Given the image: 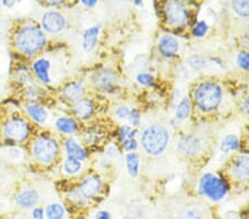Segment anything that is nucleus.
Masks as SVG:
<instances>
[{"label":"nucleus","instance_id":"11","mask_svg":"<svg viewBox=\"0 0 249 219\" xmlns=\"http://www.w3.org/2000/svg\"><path fill=\"white\" fill-rule=\"evenodd\" d=\"M200 149H202L200 141L195 136H186L180 139L178 143V150L187 156H193V155L197 154Z\"/></svg>","mask_w":249,"mask_h":219},{"label":"nucleus","instance_id":"25","mask_svg":"<svg viewBox=\"0 0 249 219\" xmlns=\"http://www.w3.org/2000/svg\"><path fill=\"white\" fill-rule=\"evenodd\" d=\"M231 7L237 15L240 17H249V1L248 0H239V1H232Z\"/></svg>","mask_w":249,"mask_h":219},{"label":"nucleus","instance_id":"8","mask_svg":"<svg viewBox=\"0 0 249 219\" xmlns=\"http://www.w3.org/2000/svg\"><path fill=\"white\" fill-rule=\"evenodd\" d=\"M64 25H66L64 17L57 11H49V13L43 15L42 26L48 33L57 34L63 29Z\"/></svg>","mask_w":249,"mask_h":219},{"label":"nucleus","instance_id":"12","mask_svg":"<svg viewBox=\"0 0 249 219\" xmlns=\"http://www.w3.org/2000/svg\"><path fill=\"white\" fill-rule=\"evenodd\" d=\"M232 174L238 179H247L249 178V157L240 156L237 158L232 166Z\"/></svg>","mask_w":249,"mask_h":219},{"label":"nucleus","instance_id":"33","mask_svg":"<svg viewBox=\"0 0 249 219\" xmlns=\"http://www.w3.org/2000/svg\"><path fill=\"white\" fill-rule=\"evenodd\" d=\"M136 146H138V144H136V141L134 138H128L123 142V147L126 151H133L136 149Z\"/></svg>","mask_w":249,"mask_h":219},{"label":"nucleus","instance_id":"15","mask_svg":"<svg viewBox=\"0 0 249 219\" xmlns=\"http://www.w3.org/2000/svg\"><path fill=\"white\" fill-rule=\"evenodd\" d=\"M99 33V27H91L86 30V33L83 34V48L87 52H90L94 49L96 41H98Z\"/></svg>","mask_w":249,"mask_h":219},{"label":"nucleus","instance_id":"1","mask_svg":"<svg viewBox=\"0 0 249 219\" xmlns=\"http://www.w3.org/2000/svg\"><path fill=\"white\" fill-rule=\"evenodd\" d=\"M16 42L23 53L34 54L45 47L46 38L38 27L27 26L20 29L16 37Z\"/></svg>","mask_w":249,"mask_h":219},{"label":"nucleus","instance_id":"4","mask_svg":"<svg viewBox=\"0 0 249 219\" xmlns=\"http://www.w3.org/2000/svg\"><path fill=\"white\" fill-rule=\"evenodd\" d=\"M200 193L212 201H220L228 192V184L223 178L213 174H205L199 182Z\"/></svg>","mask_w":249,"mask_h":219},{"label":"nucleus","instance_id":"18","mask_svg":"<svg viewBox=\"0 0 249 219\" xmlns=\"http://www.w3.org/2000/svg\"><path fill=\"white\" fill-rule=\"evenodd\" d=\"M55 126H57V129L60 132L63 133H73L78 127L77 123H75L73 119L68 118H59L57 123H55Z\"/></svg>","mask_w":249,"mask_h":219},{"label":"nucleus","instance_id":"5","mask_svg":"<svg viewBox=\"0 0 249 219\" xmlns=\"http://www.w3.org/2000/svg\"><path fill=\"white\" fill-rule=\"evenodd\" d=\"M58 154V145L53 139L42 137L38 139L34 145V155L39 162L49 164L53 162Z\"/></svg>","mask_w":249,"mask_h":219},{"label":"nucleus","instance_id":"2","mask_svg":"<svg viewBox=\"0 0 249 219\" xmlns=\"http://www.w3.org/2000/svg\"><path fill=\"white\" fill-rule=\"evenodd\" d=\"M144 150L151 155H159L166 149L170 141V134H168L165 127L160 125H151L144 131L141 137Z\"/></svg>","mask_w":249,"mask_h":219},{"label":"nucleus","instance_id":"35","mask_svg":"<svg viewBox=\"0 0 249 219\" xmlns=\"http://www.w3.org/2000/svg\"><path fill=\"white\" fill-rule=\"evenodd\" d=\"M128 114H130V110H128L126 106H121L116 110V115H118L120 118H125L126 117H128Z\"/></svg>","mask_w":249,"mask_h":219},{"label":"nucleus","instance_id":"9","mask_svg":"<svg viewBox=\"0 0 249 219\" xmlns=\"http://www.w3.org/2000/svg\"><path fill=\"white\" fill-rule=\"evenodd\" d=\"M101 179L98 176H89L82 182L81 187H80V193L86 198L94 197L101 190Z\"/></svg>","mask_w":249,"mask_h":219},{"label":"nucleus","instance_id":"26","mask_svg":"<svg viewBox=\"0 0 249 219\" xmlns=\"http://www.w3.org/2000/svg\"><path fill=\"white\" fill-rule=\"evenodd\" d=\"M64 169H66V172L68 174H75L81 169V163H80L78 159L69 157L66 161V163H64Z\"/></svg>","mask_w":249,"mask_h":219},{"label":"nucleus","instance_id":"21","mask_svg":"<svg viewBox=\"0 0 249 219\" xmlns=\"http://www.w3.org/2000/svg\"><path fill=\"white\" fill-rule=\"evenodd\" d=\"M82 85L80 83H70L69 85H67L63 90V95L70 100L78 99L80 95L82 94Z\"/></svg>","mask_w":249,"mask_h":219},{"label":"nucleus","instance_id":"37","mask_svg":"<svg viewBox=\"0 0 249 219\" xmlns=\"http://www.w3.org/2000/svg\"><path fill=\"white\" fill-rule=\"evenodd\" d=\"M95 219H110V214L107 212H100L96 215Z\"/></svg>","mask_w":249,"mask_h":219},{"label":"nucleus","instance_id":"23","mask_svg":"<svg viewBox=\"0 0 249 219\" xmlns=\"http://www.w3.org/2000/svg\"><path fill=\"white\" fill-rule=\"evenodd\" d=\"M191 111V104L190 101H188L187 98L182 99V101L179 102V104L178 105V109H176V118L179 119V121H184L186 119L188 114H190Z\"/></svg>","mask_w":249,"mask_h":219},{"label":"nucleus","instance_id":"22","mask_svg":"<svg viewBox=\"0 0 249 219\" xmlns=\"http://www.w3.org/2000/svg\"><path fill=\"white\" fill-rule=\"evenodd\" d=\"M139 165H140V159L139 155L135 153H130L126 156V166L131 176H138L139 174Z\"/></svg>","mask_w":249,"mask_h":219},{"label":"nucleus","instance_id":"38","mask_svg":"<svg viewBox=\"0 0 249 219\" xmlns=\"http://www.w3.org/2000/svg\"><path fill=\"white\" fill-rule=\"evenodd\" d=\"M243 110L246 112L247 114H249V98H247L245 100L244 103H243Z\"/></svg>","mask_w":249,"mask_h":219},{"label":"nucleus","instance_id":"10","mask_svg":"<svg viewBox=\"0 0 249 219\" xmlns=\"http://www.w3.org/2000/svg\"><path fill=\"white\" fill-rule=\"evenodd\" d=\"M159 51L163 57L172 58L178 51V41L173 35H163L159 42Z\"/></svg>","mask_w":249,"mask_h":219},{"label":"nucleus","instance_id":"7","mask_svg":"<svg viewBox=\"0 0 249 219\" xmlns=\"http://www.w3.org/2000/svg\"><path fill=\"white\" fill-rule=\"evenodd\" d=\"M167 21L173 26H180L187 20V11L179 1H171L165 7Z\"/></svg>","mask_w":249,"mask_h":219},{"label":"nucleus","instance_id":"27","mask_svg":"<svg viewBox=\"0 0 249 219\" xmlns=\"http://www.w3.org/2000/svg\"><path fill=\"white\" fill-rule=\"evenodd\" d=\"M179 219H203V216L197 209L187 208L180 214Z\"/></svg>","mask_w":249,"mask_h":219},{"label":"nucleus","instance_id":"14","mask_svg":"<svg viewBox=\"0 0 249 219\" xmlns=\"http://www.w3.org/2000/svg\"><path fill=\"white\" fill-rule=\"evenodd\" d=\"M39 196L36 190L32 189H27L25 192L20 193L17 198H16V202L17 204L21 207H32L34 205H36L38 202Z\"/></svg>","mask_w":249,"mask_h":219},{"label":"nucleus","instance_id":"3","mask_svg":"<svg viewBox=\"0 0 249 219\" xmlns=\"http://www.w3.org/2000/svg\"><path fill=\"white\" fill-rule=\"evenodd\" d=\"M222 101V90L216 83H202L195 91V102L199 110L211 112L219 105Z\"/></svg>","mask_w":249,"mask_h":219},{"label":"nucleus","instance_id":"13","mask_svg":"<svg viewBox=\"0 0 249 219\" xmlns=\"http://www.w3.org/2000/svg\"><path fill=\"white\" fill-rule=\"evenodd\" d=\"M73 110H74V113L77 114L79 118L86 119V118H89L92 115V113H93V104H92L90 100L81 99L75 103Z\"/></svg>","mask_w":249,"mask_h":219},{"label":"nucleus","instance_id":"34","mask_svg":"<svg viewBox=\"0 0 249 219\" xmlns=\"http://www.w3.org/2000/svg\"><path fill=\"white\" fill-rule=\"evenodd\" d=\"M130 114H131V122H132V124H133L134 126H139L140 125V118H141L139 111L138 110H133V111H131Z\"/></svg>","mask_w":249,"mask_h":219},{"label":"nucleus","instance_id":"6","mask_svg":"<svg viewBox=\"0 0 249 219\" xmlns=\"http://www.w3.org/2000/svg\"><path fill=\"white\" fill-rule=\"evenodd\" d=\"M5 134L15 141H25L29 134V126L25 119L20 118H10L5 125Z\"/></svg>","mask_w":249,"mask_h":219},{"label":"nucleus","instance_id":"30","mask_svg":"<svg viewBox=\"0 0 249 219\" xmlns=\"http://www.w3.org/2000/svg\"><path fill=\"white\" fill-rule=\"evenodd\" d=\"M135 131H132L130 126H123L121 129V132H120V139H121L122 143L124 141H126L128 138H134L135 135Z\"/></svg>","mask_w":249,"mask_h":219},{"label":"nucleus","instance_id":"28","mask_svg":"<svg viewBox=\"0 0 249 219\" xmlns=\"http://www.w3.org/2000/svg\"><path fill=\"white\" fill-rule=\"evenodd\" d=\"M188 65L196 71H200L205 67V60L200 57H192L188 59Z\"/></svg>","mask_w":249,"mask_h":219},{"label":"nucleus","instance_id":"16","mask_svg":"<svg viewBox=\"0 0 249 219\" xmlns=\"http://www.w3.org/2000/svg\"><path fill=\"white\" fill-rule=\"evenodd\" d=\"M66 150L67 153L69 155L70 158L78 159V161H82L87 157V153L81 146H80L73 138H69L66 143Z\"/></svg>","mask_w":249,"mask_h":219},{"label":"nucleus","instance_id":"40","mask_svg":"<svg viewBox=\"0 0 249 219\" xmlns=\"http://www.w3.org/2000/svg\"><path fill=\"white\" fill-rule=\"evenodd\" d=\"M0 35H1V23H0Z\"/></svg>","mask_w":249,"mask_h":219},{"label":"nucleus","instance_id":"39","mask_svg":"<svg viewBox=\"0 0 249 219\" xmlns=\"http://www.w3.org/2000/svg\"><path fill=\"white\" fill-rule=\"evenodd\" d=\"M82 2H83V5L89 6V7H93V6L96 5V1H94V0H90V1H88V0H84V1H82Z\"/></svg>","mask_w":249,"mask_h":219},{"label":"nucleus","instance_id":"19","mask_svg":"<svg viewBox=\"0 0 249 219\" xmlns=\"http://www.w3.org/2000/svg\"><path fill=\"white\" fill-rule=\"evenodd\" d=\"M27 111L30 117L38 123H43L47 119V112L45 109L38 105H29L27 106Z\"/></svg>","mask_w":249,"mask_h":219},{"label":"nucleus","instance_id":"20","mask_svg":"<svg viewBox=\"0 0 249 219\" xmlns=\"http://www.w3.org/2000/svg\"><path fill=\"white\" fill-rule=\"evenodd\" d=\"M239 147V139L235 135H227L223 139L222 144H220V151L224 153L230 152V151H235Z\"/></svg>","mask_w":249,"mask_h":219},{"label":"nucleus","instance_id":"36","mask_svg":"<svg viewBox=\"0 0 249 219\" xmlns=\"http://www.w3.org/2000/svg\"><path fill=\"white\" fill-rule=\"evenodd\" d=\"M34 219H43V212L41 208H36L34 210Z\"/></svg>","mask_w":249,"mask_h":219},{"label":"nucleus","instance_id":"24","mask_svg":"<svg viewBox=\"0 0 249 219\" xmlns=\"http://www.w3.org/2000/svg\"><path fill=\"white\" fill-rule=\"evenodd\" d=\"M47 219H62L64 215V209L61 205L51 204L46 209Z\"/></svg>","mask_w":249,"mask_h":219},{"label":"nucleus","instance_id":"32","mask_svg":"<svg viewBox=\"0 0 249 219\" xmlns=\"http://www.w3.org/2000/svg\"><path fill=\"white\" fill-rule=\"evenodd\" d=\"M138 81L143 85H152L153 84V77L148 73H140L138 75Z\"/></svg>","mask_w":249,"mask_h":219},{"label":"nucleus","instance_id":"29","mask_svg":"<svg viewBox=\"0 0 249 219\" xmlns=\"http://www.w3.org/2000/svg\"><path fill=\"white\" fill-rule=\"evenodd\" d=\"M208 30V26L207 23L205 21H199L197 25H196L194 27V29H193V34L195 35V37H203V35H205V34L207 33Z\"/></svg>","mask_w":249,"mask_h":219},{"label":"nucleus","instance_id":"31","mask_svg":"<svg viewBox=\"0 0 249 219\" xmlns=\"http://www.w3.org/2000/svg\"><path fill=\"white\" fill-rule=\"evenodd\" d=\"M238 66L242 67L245 70H249V52H242L237 57Z\"/></svg>","mask_w":249,"mask_h":219},{"label":"nucleus","instance_id":"17","mask_svg":"<svg viewBox=\"0 0 249 219\" xmlns=\"http://www.w3.org/2000/svg\"><path fill=\"white\" fill-rule=\"evenodd\" d=\"M49 67H50V62L46 59H39L34 63L35 72L37 73L38 78L41 80L42 82H46V83L50 81Z\"/></svg>","mask_w":249,"mask_h":219}]
</instances>
